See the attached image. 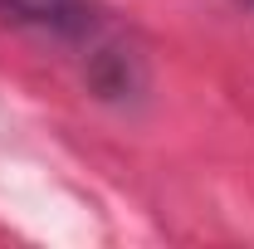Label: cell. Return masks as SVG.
Segmentation results:
<instances>
[{"mask_svg": "<svg viewBox=\"0 0 254 249\" xmlns=\"http://www.w3.org/2000/svg\"><path fill=\"white\" fill-rule=\"evenodd\" d=\"M0 15L25 25V30L54 34V39H68V44H88L98 59L113 54L98 44V15L93 0H0Z\"/></svg>", "mask_w": 254, "mask_h": 249, "instance_id": "6da1fadb", "label": "cell"}]
</instances>
